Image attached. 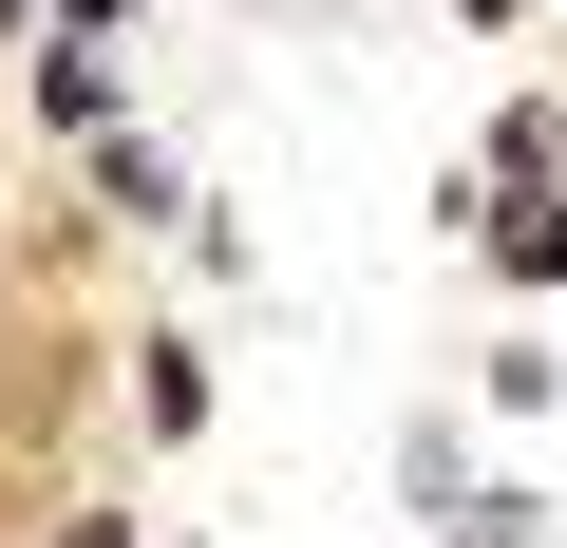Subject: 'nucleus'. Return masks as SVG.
<instances>
[{
    "label": "nucleus",
    "mask_w": 567,
    "mask_h": 548,
    "mask_svg": "<svg viewBox=\"0 0 567 548\" xmlns=\"http://www.w3.org/2000/svg\"><path fill=\"white\" fill-rule=\"evenodd\" d=\"M0 20H20V0H0Z\"/></svg>",
    "instance_id": "f03ea898"
},
{
    "label": "nucleus",
    "mask_w": 567,
    "mask_h": 548,
    "mask_svg": "<svg viewBox=\"0 0 567 548\" xmlns=\"http://www.w3.org/2000/svg\"><path fill=\"white\" fill-rule=\"evenodd\" d=\"M39 114H76V133H95V114H114V58H95V39H58V58H39Z\"/></svg>",
    "instance_id": "f257e3e1"
}]
</instances>
